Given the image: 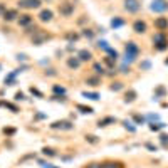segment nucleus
<instances>
[{"instance_id": "nucleus-5", "label": "nucleus", "mask_w": 168, "mask_h": 168, "mask_svg": "<svg viewBox=\"0 0 168 168\" xmlns=\"http://www.w3.org/2000/svg\"><path fill=\"white\" fill-rule=\"evenodd\" d=\"M59 12H61V15H64V17H71V15L74 14V5L69 3V2L61 3V5H59Z\"/></svg>"}, {"instance_id": "nucleus-16", "label": "nucleus", "mask_w": 168, "mask_h": 168, "mask_svg": "<svg viewBox=\"0 0 168 168\" xmlns=\"http://www.w3.org/2000/svg\"><path fill=\"white\" fill-rule=\"evenodd\" d=\"M153 42H155V46H157V44L168 42V40H166V35L163 34V32H158V34H155V37H153Z\"/></svg>"}, {"instance_id": "nucleus-23", "label": "nucleus", "mask_w": 168, "mask_h": 168, "mask_svg": "<svg viewBox=\"0 0 168 168\" xmlns=\"http://www.w3.org/2000/svg\"><path fill=\"white\" fill-rule=\"evenodd\" d=\"M83 96H84V98H89V99H93V101H98V99L101 98L98 93H83Z\"/></svg>"}, {"instance_id": "nucleus-13", "label": "nucleus", "mask_w": 168, "mask_h": 168, "mask_svg": "<svg viewBox=\"0 0 168 168\" xmlns=\"http://www.w3.org/2000/svg\"><path fill=\"white\" fill-rule=\"evenodd\" d=\"M30 24H32V17L29 14H24V15L19 17V25L20 27H29Z\"/></svg>"}, {"instance_id": "nucleus-17", "label": "nucleus", "mask_w": 168, "mask_h": 168, "mask_svg": "<svg viewBox=\"0 0 168 168\" xmlns=\"http://www.w3.org/2000/svg\"><path fill=\"white\" fill-rule=\"evenodd\" d=\"M86 84H89V86H99V84H101V77H99V76L88 77V79H86Z\"/></svg>"}, {"instance_id": "nucleus-48", "label": "nucleus", "mask_w": 168, "mask_h": 168, "mask_svg": "<svg viewBox=\"0 0 168 168\" xmlns=\"http://www.w3.org/2000/svg\"><path fill=\"white\" fill-rule=\"evenodd\" d=\"M146 148H150V150H155V151H157V148H155L153 145H150V143H148V145H146Z\"/></svg>"}, {"instance_id": "nucleus-30", "label": "nucleus", "mask_w": 168, "mask_h": 168, "mask_svg": "<svg viewBox=\"0 0 168 168\" xmlns=\"http://www.w3.org/2000/svg\"><path fill=\"white\" fill-rule=\"evenodd\" d=\"M121 89H123V83H113L111 84V91L116 93V91H121Z\"/></svg>"}, {"instance_id": "nucleus-22", "label": "nucleus", "mask_w": 168, "mask_h": 168, "mask_svg": "<svg viewBox=\"0 0 168 168\" xmlns=\"http://www.w3.org/2000/svg\"><path fill=\"white\" fill-rule=\"evenodd\" d=\"M19 71H15V72H12V74H9L5 77V84H9V86H12V84H15V74H17Z\"/></svg>"}, {"instance_id": "nucleus-12", "label": "nucleus", "mask_w": 168, "mask_h": 168, "mask_svg": "<svg viewBox=\"0 0 168 168\" xmlns=\"http://www.w3.org/2000/svg\"><path fill=\"white\" fill-rule=\"evenodd\" d=\"M77 57H79V61H81V62H86V61H91L93 54L88 51V49H81V51L77 52Z\"/></svg>"}, {"instance_id": "nucleus-43", "label": "nucleus", "mask_w": 168, "mask_h": 168, "mask_svg": "<svg viewBox=\"0 0 168 168\" xmlns=\"http://www.w3.org/2000/svg\"><path fill=\"white\" fill-rule=\"evenodd\" d=\"M7 12V7L3 5V3H0V17H3V14Z\"/></svg>"}, {"instance_id": "nucleus-26", "label": "nucleus", "mask_w": 168, "mask_h": 168, "mask_svg": "<svg viewBox=\"0 0 168 168\" xmlns=\"http://www.w3.org/2000/svg\"><path fill=\"white\" fill-rule=\"evenodd\" d=\"M66 39L71 40V42H74V40L79 39V34H74V32H69V34H66Z\"/></svg>"}, {"instance_id": "nucleus-33", "label": "nucleus", "mask_w": 168, "mask_h": 168, "mask_svg": "<svg viewBox=\"0 0 168 168\" xmlns=\"http://www.w3.org/2000/svg\"><path fill=\"white\" fill-rule=\"evenodd\" d=\"M106 52H108V54H109V57H111V59H114V61L118 59V52L114 51V49H111V47H109V49H108V51H106Z\"/></svg>"}, {"instance_id": "nucleus-6", "label": "nucleus", "mask_w": 168, "mask_h": 168, "mask_svg": "<svg viewBox=\"0 0 168 168\" xmlns=\"http://www.w3.org/2000/svg\"><path fill=\"white\" fill-rule=\"evenodd\" d=\"M72 123L71 121H56V123H52L51 125V128L52 129H66V131H69V129H72Z\"/></svg>"}, {"instance_id": "nucleus-8", "label": "nucleus", "mask_w": 168, "mask_h": 168, "mask_svg": "<svg viewBox=\"0 0 168 168\" xmlns=\"http://www.w3.org/2000/svg\"><path fill=\"white\" fill-rule=\"evenodd\" d=\"M52 17H54V12L52 10H49V9H44V10H40V14H39V19H40V22H51Z\"/></svg>"}, {"instance_id": "nucleus-21", "label": "nucleus", "mask_w": 168, "mask_h": 168, "mask_svg": "<svg viewBox=\"0 0 168 168\" xmlns=\"http://www.w3.org/2000/svg\"><path fill=\"white\" fill-rule=\"evenodd\" d=\"M101 168H121V163H114V161H106V163H101Z\"/></svg>"}, {"instance_id": "nucleus-15", "label": "nucleus", "mask_w": 168, "mask_h": 168, "mask_svg": "<svg viewBox=\"0 0 168 168\" xmlns=\"http://www.w3.org/2000/svg\"><path fill=\"white\" fill-rule=\"evenodd\" d=\"M67 66L71 69H77L81 66V61H79V57H69L67 59Z\"/></svg>"}, {"instance_id": "nucleus-44", "label": "nucleus", "mask_w": 168, "mask_h": 168, "mask_svg": "<svg viewBox=\"0 0 168 168\" xmlns=\"http://www.w3.org/2000/svg\"><path fill=\"white\" fill-rule=\"evenodd\" d=\"M3 133H5V134H14L15 129L14 128H5V129H3Z\"/></svg>"}, {"instance_id": "nucleus-42", "label": "nucleus", "mask_w": 168, "mask_h": 168, "mask_svg": "<svg viewBox=\"0 0 168 168\" xmlns=\"http://www.w3.org/2000/svg\"><path fill=\"white\" fill-rule=\"evenodd\" d=\"M30 93H32V94H35L37 98H42V93H40L39 89H34V88H32V89H30Z\"/></svg>"}, {"instance_id": "nucleus-3", "label": "nucleus", "mask_w": 168, "mask_h": 168, "mask_svg": "<svg viewBox=\"0 0 168 168\" xmlns=\"http://www.w3.org/2000/svg\"><path fill=\"white\" fill-rule=\"evenodd\" d=\"M150 9L153 12H158V14H161V12L168 10V3L165 0H153V3L150 5Z\"/></svg>"}, {"instance_id": "nucleus-46", "label": "nucleus", "mask_w": 168, "mask_h": 168, "mask_svg": "<svg viewBox=\"0 0 168 168\" xmlns=\"http://www.w3.org/2000/svg\"><path fill=\"white\" fill-rule=\"evenodd\" d=\"M157 94H165V88H158L157 89Z\"/></svg>"}, {"instance_id": "nucleus-41", "label": "nucleus", "mask_w": 168, "mask_h": 168, "mask_svg": "<svg viewBox=\"0 0 168 168\" xmlns=\"http://www.w3.org/2000/svg\"><path fill=\"white\" fill-rule=\"evenodd\" d=\"M22 99H25L24 93H17V94H15V101H22Z\"/></svg>"}, {"instance_id": "nucleus-40", "label": "nucleus", "mask_w": 168, "mask_h": 168, "mask_svg": "<svg viewBox=\"0 0 168 168\" xmlns=\"http://www.w3.org/2000/svg\"><path fill=\"white\" fill-rule=\"evenodd\" d=\"M39 163H40L44 168H59V166H54V165H51V163H46V161H39Z\"/></svg>"}, {"instance_id": "nucleus-35", "label": "nucleus", "mask_w": 168, "mask_h": 168, "mask_svg": "<svg viewBox=\"0 0 168 168\" xmlns=\"http://www.w3.org/2000/svg\"><path fill=\"white\" fill-rule=\"evenodd\" d=\"M98 47L104 49V51H108V49H109V46H108V42H106V40H99V42H98Z\"/></svg>"}, {"instance_id": "nucleus-31", "label": "nucleus", "mask_w": 168, "mask_h": 168, "mask_svg": "<svg viewBox=\"0 0 168 168\" xmlns=\"http://www.w3.org/2000/svg\"><path fill=\"white\" fill-rule=\"evenodd\" d=\"M103 62H104L106 66H109V67H114V62H116V61L111 59V57H104V61H103Z\"/></svg>"}, {"instance_id": "nucleus-10", "label": "nucleus", "mask_w": 168, "mask_h": 168, "mask_svg": "<svg viewBox=\"0 0 168 168\" xmlns=\"http://www.w3.org/2000/svg\"><path fill=\"white\" fill-rule=\"evenodd\" d=\"M155 27H157L160 32H163L165 29H168V19L166 17H158L155 20Z\"/></svg>"}, {"instance_id": "nucleus-32", "label": "nucleus", "mask_w": 168, "mask_h": 168, "mask_svg": "<svg viewBox=\"0 0 168 168\" xmlns=\"http://www.w3.org/2000/svg\"><path fill=\"white\" fill-rule=\"evenodd\" d=\"M123 125H125V128H126V129H129L131 133H134V129H136V128H134V126L128 121V120H126V121H123Z\"/></svg>"}, {"instance_id": "nucleus-34", "label": "nucleus", "mask_w": 168, "mask_h": 168, "mask_svg": "<svg viewBox=\"0 0 168 168\" xmlns=\"http://www.w3.org/2000/svg\"><path fill=\"white\" fill-rule=\"evenodd\" d=\"M83 35H84V37H88V39H93V37H94V32L89 30V29H84V30H83Z\"/></svg>"}, {"instance_id": "nucleus-7", "label": "nucleus", "mask_w": 168, "mask_h": 168, "mask_svg": "<svg viewBox=\"0 0 168 168\" xmlns=\"http://www.w3.org/2000/svg\"><path fill=\"white\" fill-rule=\"evenodd\" d=\"M49 39V35L47 34H44V32H40V30H37L34 34V37H32V42L35 44V46H40V44L44 42V40H47Z\"/></svg>"}, {"instance_id": "nucleus-27", "label": "nucleus", "mask_w": 168, "mask_h": 168, "mask_svg": "<svg viewBox=\"0 0 168 168\" xmlns=\"http://www.w3.org/2000/svg\"><path fill=\"white\" fill-rule=\"evenodd\" d=\"M161 128H165V123H157V125H150V129L151 131H158V129H161Z\"/></svg>"}, {"instance_id": "nucleus-20", "label": "nucleus", "mask_w": 168, "mask_h": 168, "mask_svg": "<svg viewBox=\"0 0 168 168\" xmlns=\"http://www.w3.org/2000/svg\"><path fill=\"white\" fill-rule=\"evenodd\" d=\"M76 108H77V109H79V111H81V113H84V114H91V113L94 111V109H93V108H89V106H84V104H77V106H76Z\"/></svg>"}, {"instance_id": "nucleus-28", "label": "nucleus", "mask_w": 168, "mask_h": 168, "mask_svg": "<svg viewBox=\"0 0 168 168\" xmlns=\"http://www.w3.org/2000/svg\"><path fill=\"white\" fill-rule=\"evenodd\" d=\"M42 153L46 155V157H56V155H57V153H56V150H52V148H44V150H42Z\"/></svg>"}, {"instance_id": "nucleus-29", "label": "nucleus", "mask_w": 168, "mask_h": 168, "mask_svg": "<svg viewBox=\"0 0 168 168\" xmlns=\"http://www.w3.org/2000/svg\"><path fill=\"white\" fill-rule=\"evenodd\" d=\"M86 141H89L91 145H96L99 140H98V136H94V134H88V136H86Z\"/></svg>"}, {"instance_id": "nucleus-4", "label": "nucleus", "mask_w": 168, "mask_h": 168, "mask_svg": "<svg viewBox=\"0 0 168 168\" xmlns=\"http://www.w3.org/2000/svg\"><path fill=\"white\" fill-rule=\"evenodd\" d=\"M125 9L129 12V14H136L138 10L141 9V3L138 0H125Z\"/></svg>"}, {"instance_id": "nucleus-39", "label": "nucleus", "mask_w": 168, "mask_h": 168, "mask_svg": "<svg viewBox=\"0 0 168 168\" xmlns=\"http://www.w3.org/2000/svg\"><path fill=\"white\" fill-rule=\"evenodd\" d=\"M160 141H161L163 145H166L168 143V134H160Z\"/></svg>"}, {"instance_id": "nucleus-9", "label": "nucleus", "mask_w": 168, "mask_h": 168, "mask_svg": "<svg viewBox=\"0 0 168 168\" xmlns=\"http://www.w3.org/2000/svg\"><path fill=\"white\" fill-rule=\"evenodd\" d=\"M133 30L136 32V34H145L146 32V22H143V20H134Z\"/></svg>"}, {"instance_id": "nucleus-36", "label": "nucleus", "mask_w": 168, "mask_h": 168, "mask_svg": "<svg viewBox=\"0 0 168 168\" xmlns=\"http://www.w3.org/2000/svg\"><path fill=\"white\" fill-rule=\"evenodd\" d=\"M5 106H7V108H9V109H10L12 113H17V111H19V108H17V106H15V104H12V103H5Z\"/></svg>"}, {"instance_id": "nucleus-49", "label": "nucleus", "mask_w": 168, "mask_h": 168, "mask_svg": "<svg viewBox=\"0 0 168 168\" xmlns=\"http://www.w3.org/2000/svg\"><path fill=\"white\" fill-rule=\"evenodd\" d=\"M165 64H166V66H168V59H166V61H165Z\"/></svg>"}, {"instance_id": "nucleus-19", "label": "nucleus", "mask_w": 168, "mask_h": 168, "mask_svg": "<svg viewBox=\"0 0 168 168\" xmlns=\"http://www.w3.org/2000/svg\"><path fill=\"white\" fill-rule=\"evenodd\" d=\"M93 69H94V72H96L98 76H104L106 74V71H104V67H103V64H99V62H94L93 64Z\"/></svg>"}, {"instance_id": "nucleus-18", "label": "nucleus", "mask_w": 168, "mask_h": 168, "mask_svg": "<svg viewBox=\"0 0 168 168\" xmlns=\"http://www.w3.org/2000/svg\"><path fill=\"white\" fill-rule=\"evenodd\" d=\"M134 99H136V91H133V89H129V91L125 94V101H126V103H133Z\"/></svg>"}, {"instance_id": "nucleus-1", "label": "nucleus", "mask_w": 168, "mask_h": 168, "mask_svg": "<svg viewBox=\"0 0 168 168\" xmlns=\"http://www.w3.org/2000/svg\"><path fill=\"white\" fill-rule=\"evenodd\" d=\"M138 52H140V49L134 42H128L126 44V62H133L134 57L138 56Z\"/></svg>"}, {"instance_id": "nucleus-25", "label": "nucleus", "mask_w": 168, "mask_h": 168, "mask_svg": "<svg viewBox=\"0 0 168 168\" xmlns=\"http://www.w3.org/2000/svg\"><path fill=\"white\" fill-rule=\"evenodd\" d=\"M123 24H125V20H121V19H113V20H111V27H113V29L121 27Z\"/></svg>"}, {"instance_id": "nucleus-24", "label": "nucleus", "mask_w": 168, "mask_h": 168, "mask_svg": "<svg viewBox=\"0 0 168 168\" xmlns=\"http://www.w3.org/2000/svg\"><path fill=\"white\" fill-rule=\"evenodd\" d=\"M52 91H54L56 96H57V94H61V96H64V94H66V89L62 88V86H54V88H52Z\"/></svg>"}, {"instance_id": "nucleus-2", "label": "nucleus", "mask_w": 168, "mask_h": 168, "mask_svg": "<svg viewBox=\"0 0 168 168\" xmlns=\"http://www.w3.org/2000/svg\"><path fill=\"white\" fill-rule=\"evenodd\" d=\"M42 5V0H19V7L20 9H39Z\"/></svg>"}, {"instance_id": "nucleus-37", "label": "nucleus", "mask_w": 168, "mask_h": 168, "mask_svg": "<svg viewBox=\"0 0 168 168\" xmlns=\"http://www.w3.org/2000/svg\"><path fill=\"white\" fill-rule=\"evenodd\" d=\"M133 120L136 121L138 125H141V123H145V118H143V116H140V114H134V116H133Z\"/></svg>"}, {"instance_id": "nucleus-14", "label": "nucleus", "mask_w": 168, "mask_h": 168, "mask_svg": "<svg viewBox=\"0 0 168 168\" xmlns=\"http://www.w3.org/2000/svg\"><path fill=\"white\" fill-rule=\"evenodd\" d=\"M113 123H116V118L108 116V118H103V120H99L98 126H99V128H103V126H109V125H113Z\"/></svg>"}, {"instance_id": "nucleus-38", "label": "nucleus", "mask_w": 168, "mask_h": 168, "mask_svg": "<svg viewBox=\"0 0 168 168\" xmlns=\"http://www.w3.org/2000/svg\"><path fill=\"white\" fill-rule=\"evenodd\" d=\"M158 49V51H165V49H168V42H163V44H157V46H155Z\"/></svg>"}, {"instance_id": "nucleus-50", "label": "nucleus", "mask_w": 168, "mask_h": 168, "mask_svg": "<svg viewBox=\"0 0 168 168\" xmlns=\"http://www.w3.org/2000/svg\"><path fill=\"white\" fill-rule=\"evenodd\" d=\"M0 67H2V66H0Z\"/></svg>"}, {"instance_id": "nucleus-47", "label": "nucleus", "mask_w": 168, "mask_h": 168, "mask_svg": "<svg viewBox=\"0 0 168 168\" xmlns=\"http://www.w3.org/2000/svg\"><path fill=\"white\" fill-rule=\"evenodd\" d=\"M141 67H143V69H150V62H143Z\"/></svg>"}, {"instance_id": "nucleus-45", "label": "nucleus", "mask_w": 168, "mask_h": 168, "mask_svg": "<svg viewBox=\"0 0 168 168\" xmlns=\"http://www.w3.org/2000/svg\"><path fill=\"white\" fill-rule=\"evenodd\" d=\"M88 168H101V163H93V165H89Z\"/></svg>"}, {"instance_id": "nucleus-11", "label": "nucleus", "mask_w": 168, "mask_h": 168, "mask_svg": "<svg viewBox=\"0 0 168 168\" xmlns=\"http://www.w3.org/2000/svg\"><path fill=\"white\" fill-rule=\"evenodd\" d=\"M19 17V12L15 9H7V12L3 14V19L7 20V22H12V20H15Z\"/></svg>"}]
</instances>
